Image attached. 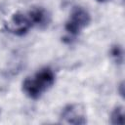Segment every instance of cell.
Masks as SVG:
<instances>
[{"mask_svg": "<svg viewBox=\"0 0 125 125\" xmlns=\"http://www.w3.org/2000/svg\"><path fill=\"white\" fill-rule=\"evenodd\" d=\"M60 122L64 124H85L87 122L83 107L77 104L65 105L60 114Z\"/></svg>", "mask_w": 125, "mask_h": 125, "instance_id": "277c9868", "label": "cell"}, {"mask_svg": "<svg viewBox=\"0 0 125 125\" xmlns=\"http://www.w3.org/2000/svg\"><path fill=\"white\" fill-rule=\"evenodd\" d=\"M123 117H124V109L122 106H117L113 109L110 115V122L114 125L116 124H123Z\"/></svg>", "mask_w": 125, "mask_h": 125, "instance_id": "8992f818", "label": "cell"}, {"mask_svg": "<svg viewBox=\"0 0 125 125\" xmlns=\"http://www.w3.org/2000/svg\"><path fill=\"white\" fill-rule=\"evenodd\" d=\"M97 1H99V2H105V1H107V0H97Z\"/></svg>", "mask_w": 125, "mask_h": 125, "instance_id": "ba28073f", "label": "cell"}, {"mask_svg": "<svg viewBox=\"0 0 125 125\" xmlns=\"http://www.w3.org/2000/svg\"><path fill=\"white\" fill-rule=\"evenodd\" d=\"M110 56L116 63H122V62H123V51H122V48L120 46L116 45V46L112 47L111 50H110Z\"/></svg>", "mask_w": 125, "mask_h": 125, "instance_id": "52a82bcc", "label": "cell"}, {"mask_svg": "<svg viewBox=\"0 0 125 125\" xmlns=\"http://www.w3.org/2000/svg\"><path fill=\"white\" fill-rule=\"evenodd\" d=\"M33 27L27 12H18L14 14L5 23V28L15 35H23Z\"/></svg>", "mask_w": 125, "mask_h": 125, "instance_id": "3957f363", "label": "cell"}, {"mask_svg": "<svg viewBox=\"0 0 125 125\" xmlns=\"http://www.w3.org/2000/svg\"><path fill=\"white\" fill-rule=\"evenodd\" d=\"M27 13L29 15V18L31 20L33 26L43 28V27L47 26L50 22L51 17L49 15V13L47 12V10H45L42 7L32 8L29 11H27Z\"/></svg>", "mask_w": 125, "mask_h": 125, "instance_id": "5b68a950", "label": "cell"}, {"mask_svg": "<svg viewBox=\"0 0 125 125\" xmlns=\"http://www.w3.org/2000/svg\"><path fill=\"white\" fill-rule=\"evenodd\" d=\"M55 73L50 67H42L22 82V92L30 99H38L55 83Z\"/></svg>", "mask_w": 125, "mask_h": 125, "instance_id": "6da1fadb", "label": "cell"}, {"mask_svg": "<svg viewBox=\"0 0 125 125\" xmlns=\"http://www.w3.org/2000/svg\"><path fill=\"white\" fill-rule=\"evenodd\" d=\"M90 21L91 17L89 13L84 8L75 6L69 14L64 28L70 35H77L90 23Z\"/></svg>", "mask_w": 125, "mask_h": 125, "instance_id": "7a4b0ae2", "label": "cell"}]
</instances>
